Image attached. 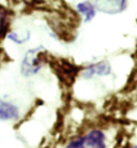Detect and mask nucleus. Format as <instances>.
Returning <instances> with one entry per match:
<instances>
[{
	"mask_svg": "<svg viewBox=\"0 0 137 148\" xmlns=\"http://www.w3.org/2000/svg\"><path fill=\"white\" fill-rule=\"evenodd\" d=\"M111 73V67L107 61L91 63L82 70V76L86 79L94 77V76H107Z\"/></svg>",
	"mask_w": 137,
	"mask_h": 148,
	"instance_id": "20e7f679",
	"label": "nucleus"
},
{
	"mask_svg": "<svg viewBox=\"0 0 137 148\" xmlns=\"http://www.w3.org/2000/svg\"><path fill=\"white\" fill-rule=\"evenodd\" d=\"M19 108L9 101L0 100V121H13L19 118Z\"/></svg>",
	"mask_w": 137,
	"mask_h": 148,
	"instance_id": "39448f33",
	"label": "nucleus"
},
{
	"mask_svg": "<svg viewBox=\"0 0 137 148\" xmlns=\"http://www.w3.org/2000/svg\"><path fill=\"white\" fill-rule=\"evenodd\" d=\"M45 49L44 46H37V47L28 49L20 62V73L25 77H30L37 74L44 66L45 62Z\"/></svg>",
	"mask_w": 137,
	"mask_h": 148,
	"instance_id": "f257e3e1",
	"label": "nucleus"
},
{
	"mask_svg": "<svg viewBox=\"0 0 137 148\" xmlns=\"http://www.w3.org/2000/svg\"><path fill=\"white\" fill-rule=\"evenodd\" d=\"M134 148H137V146H135V147H134Z\"/></svg>",
	"mask_w": 137,
	"mask_h": 148,
	"instance_id": "6e6552de",
	"label": "nucleus"
},
{
	"mask_svg": "<svg viewBox=\"0 0 137 148\" xmlns=\"http://www.w3.org/2000/svg\"><path fill=\"white\" fill-rule=\"evenodd\" d=\"M76 11L84 17L85 23H90L96 15V9L94 7V4L88 0L78 2L76 4Z\"/></svg>",
	"mask_w": 137,
	"mask_h": 148,
	"instance_id": "423d86ee",
	"label": "nucleus"
},
{
	"mask_svg": "<svg viewBox=\"0 0 137 148\" xmlns=\"http://www.w3.org/2000/svg\"><path fill=\"white\" fill-rule=\"evenodd\" d=\"M65 148H107L106 135L102 130L93 129L71 141Z\"/></svg>",
	"mask_w": 137,
	"mask_h": 148,
	"instance_id": "f03ea898",
	"label": "nucleus"
},
{
	"mask_svg": "<svg viewBox=\"0 0 137 148\" xmlns=\"http://www.w3.org/2000/svg\"><path fill=\"white\" fill-rule=\"evenodd\" d=\"M5 37H7V40H10L11 42L15 43V44L22 45V44L27 43V42L30 40L31 34H30L29 30H27L25 34H19V32H17V31H11V32L7 34Z\"/></svg>",
	"mask_w": 137,
	"mask_h": 148,
	"instance_id": "0eeeda50",
	"label": "nucleus"
},
{
	"mask_svg": "<svg viewBox=\"0 0 137 148\" xmlns=\"http://www.w3.org/2000/svg\"><path fill=\"white\" fill-rule=\"evenodd\" d=\"M94 7L97 11L106 14H119L127 8V0H94Z\"/></svg>",
	"mask_w": 137,
	"mask_h": 148,
	"instance_id": "7ed1b4c3",
	"label": "nucleus"
}]
</instances>
